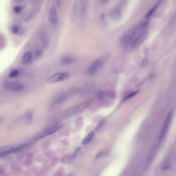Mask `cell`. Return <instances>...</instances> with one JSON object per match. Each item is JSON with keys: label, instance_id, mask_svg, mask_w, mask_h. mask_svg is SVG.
Segmentation results:
<instances>
[{"label": "cell", "instance_id": "6da1fadb", "mask_svg": "<svg viewBox=\"0 0 176 176\" xmlns=\"http://www.w3.org/2000/svg\"><path fill=\"white\" fill-rule=\"evenodd\" d=\"M147 25L148 23L145 21L141 22L131 28L121 37L120 40L121 45L126 48H130L132 42L145 30H147Z\"/></svg>", "mask_w": 176, "mask_h": 176}, {"label": "cell", "instance_id": "7a4b0ae2", "mask_svg": "<svg viewBox=\"0 0 176 176\" xmlns=\"http://www.w3.org/2000/svg\"><path fill=\"white\" fill-rule=\"evenodd\" d=\"M110 58V52L106 53L102 57L97 58L93 62L87 70V74L90 76H93L97 73L103 66L107 63Z\"/></svg>", "mask_w": 176, "mask_h": 176}, {"label": "cell", "instance_id": "3957f363", "mask_svg": "<svg viewBox=\"0 0 176 176\" xmlns=\"http://www.w3.org/2000/svg\"><path fill=\"white\" fill-rule=\"evenodd\" d=\"M93 99H89L85 102L81 103L80 105L76 107H74L66 110L63 115V117L65 118L71 117L73 116L77 115L81 113H83L84 111L87 110L89 107H90L91 105L93 103Z\"/></svg>", "mask_w": 176, "mask_h": 176}, {"label": "cell", "instance_id": "277c9868", "mask_svg": "<svg viewBox=\"0 0 176 176\" xmlns=\"http://www.w3.org/2000/svg\"><path fill=\"white\" fill-rule=\"evenodd\" d=\"M173 117V113L171 111L168 113L166 117L165 121L163 125L160 134L159 138V143H162L163 141L166 138V136L167 134L169 128V126H171V122Z\"/></svg>", "mask_w": 176, "mask_h": 176}, {"label": "cell", "instance_id": "5b68a950", "mask_svg": "<svg viewBox=\"0 0 176 176\" xmlns=\"http://www.w3.org/2000/svg\"><path fill=\"white\" fill-rule=\"evenodd\" d=\"M62 127H63L62 124H54L52 126L48 127L47 128L44 130L43 131L41 132L40 133L36 135L33 138V139H34V140H38L44 138L47 136L52 134L54 133L57 131L58 130L60 129Z\"/></svg>", "mask_w": 176, "mask_h": 176}, {"label": "cell", "instance_id": "8992f818", "mask_svg": "<svg viewBox=\"0 0 176 176\" xmlns=\"http://www.w3.org/2000/svg\"><path fill=\"white\" fill-rule=\"evenodd\" d=\"M27 145L25 144L19 147H15L14 146H4L0 147V158L6 157L14 152H19L26 147Z\"/></svg>", "mask_w": 176, "mask_h": 176}, {"label": "cell", "instance_id": "52a82bcc", "mask_svg": "<svg viewBox=\"0 0 176 176\" xmlns=\"http://www.w3.org/2000/svg\"><path fill=\"white\" fill-rule=\"evenodd\" d=\"M70 77V74L68 72H61L53 75L52 76L47 78V82L49 84L60 82L68 80Z\"/></svg>", "mask_w": 176, "mask_h": 176}, {"label": "cell", "instance_id": "ba28073f", "mask_svg": "<svg viewBox=\"0 0 176 176\" xmlns=\"http://www.w3.org/2000/svg\"><path fill=\"white\" fill-rule=\"evenodd\" d=\"M2 87L4 89L9 91H19L24 89V85L20 83L11 82H5L2 84Z\"/></svg>", "mask_w": 176, "mask_h": 176}, {"label": "cell", "instance_id": "9c48e42d", "mask_svg": "<svg viewBox=\"0 0 176 176\" xmlns=\"http://www.w3.org/2000/svg\"><path fill=\"white\" fill-rule=\"evenodd\" d=\"M148 35L147 30H145L143 33H142L140 36L138 37L137 38L135 39L134 41L132 42L130 46V48L132 49H135L140 47L141 45L143 44L144 42L145 41Z\"/></svg>", "mask_w": 176, "mask_h": 176}, {"label": "cell", "instance_id": "30bf717a", "mask_svg": "<svg viewBox=\"0 0 176 176\" xmlns=\"http://www.w3.org/2000/svg\"><path fill=\"white\" fill-rule=\"evenodd\" d=\"M69 93H64V94H61L59 96L57 97L56 99L54 100L52 104L51 105V107L52 109H54L57 107H58L59 105H60L61 104H62L63 102H65L67 99H68L70 96Z\"/></svg>", "mask_w": 176, "mask_h": 176}, {"label": "cell", "instance_id": "8fae6325", "mask_svg": "<svg viewBox=\"0 0 176 176\" xmlns=\"http://www.w3.org/2000/svg\"><path fill=\"white\" fill-rule=\"evenodd\" d=\"M49 20L53 24H56L58 21V12L55 6H52L49 12Z\"/></svg>", "mask_w": 176, "mask_h": 176}, {"label": "cell", "instance_id": "7c38bea8", "mask_svg": "<svg viewBox=\"0 0 176 176\" xmlns=\"http://www.w3.org/2000/svg\"><path fill=\"white\" fill-rule=\"evenodd\" d=\"M122 9H121V3H119L118 5L116 6V8L113 11V16L116 18V19H119L121 17V13H122Z\"/></svg>", "mask_w": 176, "mask_h": 176}, {"label": "cell", "instance_id": "4fadbf2b", "mask_svg": "<svg viewBox=\"0 0 176 176\" xmlns=\"http://www.w3.org/2000/svg\"><path fill=\"white\" fill-rule=\"evenodd\" d=\"M160 169L162 171H166L171 168V162L169 159H166L161 163L160 165Z\"/></svg>", "mask_w": 176, "mask_h": 176}, {"label": "cell", "instance_id": "5bb4252c", "mask_svg": "<svg viewBox=\"0 0 176 176\" xmlns=\"http://www.w3.org/2000/svg\"><path fill=\"white\" fill-rule=\"evenodd\" d=\"M32 58V54L30 52L25 53L22 58V63L24 65H28L30 63Z\"/></svg>", "mask_w": 176, "mask_h": 176}, {"label": "cell", "instance_id": "9a60e30c", "mask_svg": "<svg viewBox=\"0 0 176 176\" xmlns=\"http://www.w3.org/2000/svg\"><path fill=\"white\" fill-rule=\"evenodd\" d=\"M94 135V132L93 131L90 132L88 135L83 139V140L81 141V144L83 145H86L89 143H90V142L92 140V138L93 137Z\"/></svg>", "mask_w": 176, "mask_h": 176}, {"label": "cell", "instance_id": "2e32d148", "mask_svg": "<svg viewBox=\"0 0 176 176\" xmlns=\"http://www.w3.org/2000/svg\"><path fill=\"white\" fill-rule=\"evenodd\" d=\"M75 60L74 58L71 57V56H65L62 58V61H61V63L63 65H68L74 62H75Z\"/></svg>", "mask_w": 176, "mask_h": 176}, {"label": "cell", "instance_id": "e0dca14e", "mask_svg": "<svg viewBox=\"0 0 176 176\" xmlns=\"http://www.w3.org/2000/svg\"><path fill=\"white\" fill-rule=\"evenodd\" d=\"M138 93H139V91H133L132 93L128 94V95H127L125 97L124 99H123V101H125V100H128V99L132 98V97L135 96L137 94H138Z\"/></svg>", "mask_w": 176, "mask_h": 176}, {"label": "cell", "instance_id": "ac0fdd59", "mask_svg": "<svg viewBox=\"0 0 176 176\" xmlns=\"http://www.w3.org/2000/svg\"><path fill=\"white\" fill-rule=\"evenodd\" d=\"M19 73V71L17 69H14L10 72L9 76L10 77H16Z\"/></svg>", "mask_w": 176, "mask_h": 176}, {"label": "cell", "instance_id": "d6986e66", "mask_svg": "<svg viewBox=\"0 0 176 176\" xmlns=\"http://www.w3.org/2000/svg\"><path fill=\"white\" fill-rule=\"evenodd\" d=\"M158 5V4H156V5L154 6V7H153L152 8H151V9H150V10L147 13V15H146V18H149V17H150L152 14H154V11H155L156 9L157 8Z\"/></svg>", "mask_w": 176, "mask_h": 176}, {"label": "cell", "instance_id": "ffe728a7", "mask_svg": "<svg viewBox=\"0 0 176 176\" xmlns=\"http://www.w3.org/2000/svg\"><path fill=\"white\" fill-rule=\"evenodd\" d=\"M80 149H81L80 147H78V148H77L75 150L74 152L73 153V154L72 155V159L73 160H74L75 158L76 157V155H77V154H78V153L79 152Z\"/></svg>", "mask_w": 176, "mask_h": 176}, {"label": "cell", "instance_id": "44dd1931", "mask_svg": "<svg viewBox=\"0 0 176 176\" xmlns=\"http://www.w3.org/2000/svg\"><path fill=\"white\" fill-rule=\"evenodd\" d=\"M22 10H23V8L21 6H16L14 8V11L17 14L20 13L22 11Z\"/></svg>", "mask_w": 176, "mask_h": 176}, {"label": "cell", "instance_id": "7402d4cb", "mask_svg": "<svg viewBox=\"0 0 176 176\" xmlns=\"http://www.w3.org/2000/svg\"><path fill=\"white\" fill-rule=\"evenodd\" d=\"M105 95H106V93L104 91H100L97 95V97H98V98L99 99H104L105 98Z\"/></svg>", "mask_w": 176, "mask_h": 176}, {"label": "cell", "instance_id": "603a6c76", "mask_svg": "<svg viewBox=\"0 0 176 176\" xmlns=\"http://www.w3.org/2000/svg\"><path fill=\"white\" fill-rule=\"evenodd\" d=\"M36 57H40L42 54V51L41 49L36 50V52H35Z\"/></svg>", "mask_w": 176, "mask_h": 176}, {"label": "cell", "instance_id": "cb8c5ba5", "mask_svg": "<svg viewBox=\"0 0 176 176\" xmlns=\"http://www.w3.org/2000/svg\"><path fill=\"white\" fill-rule=\"evenodd\" d=\"M19 28L17 26H14L12 29V33H14V34H17L19 32Z\"/></svg>", "mask_w": 176, "mask_h": 176}, {"label": "cell", "instance_id": "d4e9b609", "mask_svg": "<svg viewBox=\"0 0 176 176\" xmlns=\"http://www.w3.org/2000/svg\"><path fill=\"white\" fill-rule=\"evenodd\" d=\"M4 43H5L4 38H3V37H1L0 38V45H1V46L3 47L4 46Z\"/></svg>", "mask_w": 176, "mask_h": 176}, {"label": "cell", "instance_id": "484cf974", "mask_svg": "<svg viewBox=\"0 0 176 176\" xmlns=\"http://www.w3.org/2000/svg\"><path fill=\"white\" fill-rule=\"evenodd\" d=\"M147 60L146 58H145L143 60V61H142V63H141V66H145V65H146V63H147Z\"/></svg>", "mask_w": 176, "mask_h": 176}, {"label": "cell", "instance_id": "4316f807", "mask_svg": "<svg viewBox=\"0 0 176 176\" xmlns=\"http://www.w3.org/2000/svg\"><path fill=\"white\" fill-rule=\"evenodd\" d=\"M14 1L15 3L19 4V3H22V2H24L25 0H14Z\"/></svg>", "mask_w": 176, "mask_h": 176}, {"label": "cell", "instance_id": "83f0119b", "mask_svg": "<svg viewBox=\"0 0 176 176\" xmlns=\"http://www.w3.org/2000/svg\"><path fill=\"white\" fill-rule=\"evenodd\" d=\"M100 1L102 3H107L109 1V0H100Z\"/></svg>", "mask_w": 176, "mask_h": 176}, {"label": "cell", "instance_id": "f1b7e54d", "mask_svg": "<svg viewBox=\"0 0 176 176\" xmlns=\"http://www.w3.org/2000/svg\"><path fill=\"white\" fill-rule=\"evenodd\" d=\"M0 121H1V120H0Z\"/></svg>", "mask_w": 176, "mask_h": 176}]
</instances>
